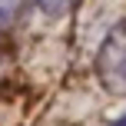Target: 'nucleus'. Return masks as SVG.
I'll use <instances>...</instances> for the list:
<instances>
[{"label": "nucleus", "mask_w": 126, "mask_h": 126, "mask_svg": "<svg viewBox=\"0 0 126 126\" xmlns=\"http://www.w3.org/2000/svg\"><path fill=\"white\" fill-rule=\"evenodd\" d=\"M96 80L113 96H126V17L110 27L96 50Z\"/></svg>", "instance_id": "f257e3e1"}, {"label": "nucleus", "mask_w": 126, "mask_h": 126, "mask_svg": "<svg viewBox=\"0 0 126 126\" xmlns=\"http://www.w3.org/2000/svg\"><path fill=\"white\" fill-rule=\"evenodd\" d=\"M27 3H30V0H0V33L10 30V27L23 17Z\"/></svg>", "instance_id": "f03ea898"}, {"label": "nucleus", "mask_w": 126, "mask_h": 126, "mask_svg": "<svg viewBox=\"0 0 126 126\" xmlns=\"http://www.w3.org/2000/svg\"><path fill=\"white\" fill-rule=\"evenodd\" d=\"M73 3H76V0H37V7L47 13V17H63Z\"/></svg>", "instance_id": "7ed1b4c3"}, {"label": "nucleus", "mask_w": 126, "mask_h": 126, "mask_svg": "<svg viewBox=\"0 0 126 126\" xmlns=\"http://www.w3.org/2000/svg\"><path fill=\"white\" fill-rule=\"evenodd\" d=\"M113 126H126V116H120V120H116V123H113Z\"/></svg>", "instance_id": "20e7f679"}]
</instances>
